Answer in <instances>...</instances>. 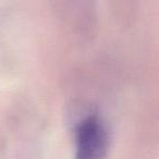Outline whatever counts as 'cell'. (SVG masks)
Here are the masks:
<instances>
[{
    "label": "cell",
    "mask_w": 159,
    "mask_h": 159,
    "mask_svg": "<svg viewBox=\"0 0 159 159\" xmlns=\"http://www.w3.org/2000/svg\"><path fill=\"white\" fill-rule=\"evenodd\" d=\"M108 142V133L100 118H86L76 131L75 159H102L107 152Z\"/></svg>",
    "instance_id": "obj_1"
}]
</instances>
